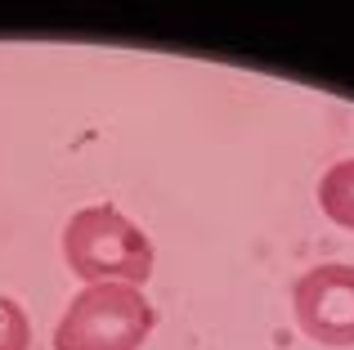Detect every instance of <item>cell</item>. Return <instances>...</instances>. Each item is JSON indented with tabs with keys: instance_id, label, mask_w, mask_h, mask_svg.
Wrapping results in <instances>:
<instances>
[{
	"instance_id": "cell-1",
	"label": "cell",
	"mask_w": 354,
	"mask_h": 350,
	"mask_svg": "<svg viewBox=\"0 0 354 350\" xmlns=\"http://www.w3.org/2000/svg\"><path fill=\"white\" fill-rule=\"evenodd\" d=\"M63 261L81 283H139L153 279V238L126 216V211L95 202V207L72 211V220L63 225Z\"/></svg>"
},
{
	"instance_id": "cell-2",
	"label": "cell",
	"mask_w": 354,
	"mask_h": 350,
	"mask_svg": "<svg viewBox=\"0 0 354 350\" xmlns=\"http://www.w3.org/2000/svg\"><path fill=\"white\" fill-rule=\"evenodd\" d=\"M157 328V310L130 283H90L68 301L54 350H139Z\"/></svg>"
},
{
	"instance_id": "cell-3",
	"label": "cell",
	"mask_w": 354,
	"mask_h": 350,
	"mask_svg": "<svg viewBox=\"0 0 354 350\" xmlns=\"http://www.w3.org/2000/svg\"><path fill=\"white\" fill-rule=\"evenodd\" d=\"M292 315L310 342L346 350L354 346V265L328 261L292 283Z\"/></svg>"
},
{
	"instance_id": "cell-4",
	"label": "cell",
	"mask_w": 354,
	"mask_h": 350,
	"mask_svg": "<svg viewBox=\"0 0 354 350\" xmlns=\"http://www.w3.org/2000/svg\"><path fill=\"white\" fill-rule=\"evenodd\" d=\"M319 207L332 225L350 229L354 234V158H341L323 171L319 180Z\"/></svg>"
},
{
	"instance_id": "cell-5",
	"label": "cell",
	"mask_w": 354,
	"mask_h": 350,
	"mask_svg": "<svg viewBox=\"0 0 354 350\" xmlns=\"http://www.w3.org/2000/svg\"><path fill=\"white\" fill-rule=\"evenodd\" d=\"M0 350H32V319L5 292H0Z\"/></svg>"
}]
</instances>
